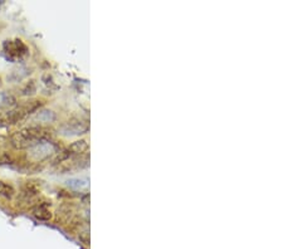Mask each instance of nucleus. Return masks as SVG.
I'll return each mask as SVG.
<instances>
[{"instance_id": "1", "label": "nucleus", "mask_w": 283, "mask_h": 249, "mask_svg": "<svg viewBox=\"0 0 283 249\" xmlns=\"http://www.w3.org/2000/svg\"><path fill=\"white\" fill-rule=\"evenodd\" d=\"M48 134L39 126H29L19 130L10 138L12 146L17 150H27L34 147L38 143L47 141Z\"/></svg>"}, {"instance_id": "2", "label": "nucleus", "mask_w": 283, "mask_h": 249, "mask_svg": "<svg viewBox=\"0 0 283 249\" xmlns=\"http://www.w3.org/2000/svg\"><path fill=\"white\" fill-rule=\"evenodd\" d=\"M39 107L40 103L38 101H34V102H29L23 106L9 110V111L0 112V127H9L17 125L20 121L26 120L30 113L37 111Z\"/></svg>"}, {"instance_id": "3", "label": "nucleus", "mask_w": 283, "mask_h": 249, "mask_svg": "<svg viewBox=\"0 0 283 249\" xmlns=\"http://www.w3.org/2000/svg\"><path fill=\"white\" fill-rule=\"evenodd\" d=\"M3 51L6 55V59L17 62L22 59L28 53V47L23 43V40H5L3 44Z\"/></svg>"}, {"instance_id": "4", "label": "nucleus", "mask_w": 283, "mask_h": 249, "mask_svg": "<svg viewBox=\"0 0 283 249\" xmlns=\"http://www.w3.org/2000/svg\"><path fill=\"white\" fill-rule=\"evenodd\" d=\"M88 131V125L81 120H71L63 123L59 129V134L63 136H77Z\"/></svg>"}, {"instance_id": "5", "label": "nucleus", "mask_w": 283, "mask_h": 249, "mask_svg": "<svg viewBox=\"0 0 283 249\" xmlns=\"http://www.w3.org/2000/svg\"><path fill=\"white\" fill-rule=\"evenodd\" d=\"M29 150H30V159L34 161L44 160V159L49 158L53 152H56L55 145L49 141H43Z\"/></svg>"}, {"instance_id": "6", "label": "nucleus", "mask_w": 283, "mask_h": 249, "mask_svg": "<svg viewBox=\"0 0 283 249\" xmlns=\"http://www.w3.org/2000/svg\"><path fill=\"white\" fill-rule=\"evenodd\" d=\"M29 73H30V72H29V69L27 68V67L19 66L10 72V75L8 76V81L13 83L20 82V81L24 80V78H26Z\"/></svg>"}, {"instance_id": "7", "label": "nucleus", "mask_w": 283, "mask_h": 249, "mask_svg": "<svg viewBox=\"0 0 283 249\" xmlns=\"http://www.w3.org/2000/svg\"><path fill=\"white\" fill-rule=\"evenodd\" d=\"M17 105V100L12 93H9L6 91H0V110L3 109H10V107Z\"/></svg>"}, {"instance_id": "8", "label": "nucleus", "mask_w": 283, "mask_h": 249, "mask_svg": "<svg viewBox=\"0 0 283 249\" xmlns=\"http://www.w3.org/2000/svg\"><path fill=\"white\" fill-rule=\"evenodd\" d=\"M87 150H88V143L85 140H80L72 143L67 151L69 152V155H82L85 154Z\"/></svg>"}, {"instance_id": "9", "label": "nucleus", "mask_w": 283, "mask_h": 249, "mask_svg": "<svg viewBox=\"0 0 283 249\" xmlns=\"http://www.w3.org/2000/svg\"><path fill=\"white\" fill-rule=\"evenodd\" d=\"M33 215L37 218L38 221H48L52 218L51 210H49L46 205L35 206L34 209H33Z\"/></svg>"}, {"instance_id": "10", "label": "nucleus", "mask_w": 283, "mask_h": 249, "mask_svg": "<svg viewBox=\"0 0 283 249\" xmlns=\"http://www.w3.org/2000/svg\"><path fill=\"white\" fill-rule=\"evenodd\" d=\"M15 194V190L12 185L0 181V196L5 199H12Z\"/></svg>"}, {"instance_id": "11", "label": "nucleus", "mask_w": 283, "mask_h": 249, "mask_svg": "<svg viewBox=\"0 0 283 249\" xmlns=\"http://www.w3.org/2000/svg\"><path fill=\"white\" fill-rule=\"evenodd\" d=\"M37 118L43 122H52L56 120V115L53 111H48V110H43L37 113Z\"/></svg>"}, {"instance_id": "12", "label": "nucleus", "mask_w": 283, "mask_h": 249, "mask_svg": "<svg viewBox=\"0 0 283 249\" xmlns=\"http://www.w3.org/2000/svg\"><path fill=\"white\" fill-rule=\"evenodd\" d=\"M35 89H37V87H35L34 81H30V82H29L28 84L26 86V88L23 89V95H26V96L34 95Z\"/></svg>"}, {"instance_id": "13", "label": "nucleus", "mask_w": 283, "mask_h": 249, "mask_svg": "<svg viewBox=\"0 0 283 249\" xmlns=\"http://www.w3.org/2000/svg\"><path fill=\"white\" fill-rule=\"evenodd\" d=\"M9 159L5 154H0V165H4V164H8Z\"/></svg>"}]
</instances>
